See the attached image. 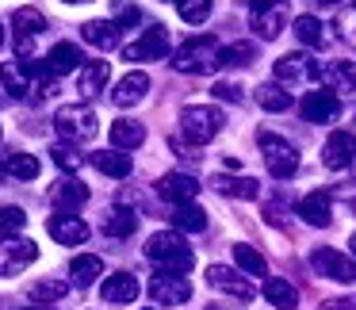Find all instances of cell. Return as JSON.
<instances>
[{"instance_id":"6da1fadb","label":"cell","mask_w":356,"mask_h":310,"mask_svg":"<svg viewBox=\"0 0 356 310\" xmlns=\"http://www.w3.org/2000/svg\"><path fill=\"white\" fill-rule=\"evenodd\" d=\"M146 256H149V261H157L165 272H188L195 264V253L184 245V238L172 234V230L154 234V238L146 241Z\"/></svg>"},{"instance_id":"7a4b0ae2","label":"cell","mask_w":356,"mask_h":310,"mask_svg":"<svg viewBox=\"0 0 356 310\" xmlns=\"http://www.w3.org/2000/svg\"><path fill=\"white\" fill-rule=\"evenodd\" d=\"M172 70L180 73H215L218 70V42L211 35H195L184 47L172 50Z\"/></svg>"},{"instance_id":"3957f363","label":"cell","mask_w":356,"mask_h":310,"mask_svg":"<svg viewBox=\"0 0 356 310\" xmlns=\"http://www.w3.org/2000/svg\"><path fill=\"white\" fill-rule=\"evenodd\" d=\"M226 115L218 108H211V104H188L184 111H180V131H184V138H192L195 146H203V142H211L218 131H222Z\"/></svg>"},{"instance_id":"277c9868","label":"cell","mask_w":356,"mask_h":310,"mask_svg":"<svg viewBox=\"0 0 356 310\" xmlns=\"http://www.w3.org/2000/svg\"><path fill=\"white\" fill-rule=\"evenodd\" d=\"M257 142H261V157H264V165H268L272 177L276 180L295 177V169H299V154H295L291 142L280 138V134H268V131L257 134Z\"/></svg>"},{"instance_id":"5b68a950","label":"cell","mask_w":356,"mask_h":310,"mask_svg":"<svg viewBox=\"0 0 356 310\" xmlns=\"http://www.w3.org/2000/svg\"><path fill=\"white\" fill-rule=\"evenodd\" d=\"M249 24L264 42L280 39L287 24V4L284 0H249Z\"/></svg>"},{"instance_id":"8992f818","label":"cell","mask_w":356,"mask_h":310,"mask_svg":"<svg viewBox=\"0 0 356 310\" xmlns=\"http://www.w3.org/2000/svg\"><path fill=\"white\" fill-rule=\"evenodd\" d=\"M54 131L62 134L65 142H88L96 134V115L85 104H70V108H58L54 115Z\"/></svg>"},{"instance_id":"52a82bcc","label":"cell","mask_w":356,"mask_h":310,"mask_svg":"<svg viewBox=\"0 0 356 310\" xmlns=\"http://www.w3.org/2000/svg\"><path fill=\"white\" fill-rule=\"evenodd\" d=\"M149 299L161 302V307H180V302L192 299V284L184 279V272H157L149 279Z\"/></svg>"},{"instance_id":"ba28073f","label":"cell","mask_w":356,"mask_h":310,"mask_svg":"<svg viewBox=\"0 0 356 310\" xmlns=\"http://www.w3.org/2000/svg\"><path fill=\"white\" fill-rule=\"evenodd\" d=\"M276 81L280 85H310V81H322V65L310 54H284L276 62Z\"/></svg>"},{"instance_id":"9c48e42d","label":"cell","mask_w":356,"mask_h":310,"mask_svg":"<svg viewBox=\"0 0 356 310\" xmlns=\"http://www.w3.org/2000/svg\"><path fill=\"white\" fill-rule=\"evenodd\" d=\"M39 261V245L27 238H4L0 241V276H16V272H24L27 264Z\"/></svg>"},{"instance_id":"30bf717a","label":"cell","mask_w":356,"mask_h":310,"mask_svg":"<svg viewBox=\"0 0 356 310\" xmlns=\"http://www.w3.org/2000/svg\"><path fill=\"white\" fill-rule=\"evenodd\" d=\"M165 54H169V31H165L161 24L149 27V31H142L138 42L123 47V58H127V62H161Z\"/></svg>"},{"instance_id":"8fae6325","label":"cell","mask_w":356,"mask_h":310,"mask_svg":"<svg viewBox=\"0 0 356 310\" xmlns=\"http://www.w3.org/2000/svg\"><path fill=\"white\" fill-rule=\"evenodd\" d=\"M310 264H314L318 276H330L337 284H356V261H348L337 249H314L310 253Z\"/></svg>"},{"instance_id":"7c38bea8","label":"cell","mask_w":356,"mask_h":310,"mask_svg":"<svg viewBox=\"0 0 356 310\" xmlns=\"http://www.w3.org/2000/svg\"><path fill=\"white\" fill-rule=\"evenodd\" d=\"M12 27H16V54L19 58H31V47L42 31H47V16L39 8H19L12 16Z\"/></svg>"},{"instance_id":"4fadbf2b","label":"cell","mask_w":356,"mask_h":310,"mask_svg":"<svg viewBox=\"0 0 356 310\" xmlns=\"http://www.w3.org/2000/svg\"><path fill=\"white\" fill-rule=\"evenodd\" d=\"M353 161H356V134L333 131L330 138H325V146H322V165L333 169V172H345Z\"/></svg>"},{"instance_id":"5bb4252c","label":"cell","mask_w":356,"mask_h":310,"mask_svg":"<svg viewBox=\"0 0 356 310\" xmlns=\"http://www.w3.org/2000/svg\"><path fill=\"white\" fill-rule=\"evenodd\" d=\"M337 111H341V100L333 92H325V88H314V92H307L299 100V115L307 123H333Z\"/></svg>"},{"instance_id":"9a60e30c","label":"cell","mask_w":356,"mask_h":310,"mask_svg":"<svg viewBox=\"0 0 356 310\" xmlns=\"http://www.w3.org/2000/svg\"><path fill=\"white\" fill-rule=\"evenodd\" d=\"M157 192H161V199L169 203H195V195H200V180L188 177V172H169V177L157 180Z\"/></svg>"},{"instance_id":"2e32d148","label":"cell","mask_w":356,"mask_h":310,"mask_svg":"<svg viewBox=\"0 0 356 310\" xmlns=\"http://www.w3.org/2000/svg\"><path fill=\"white\" fill-rule=\"evenodd\" d=\"M207 284L218 287V291H226V295H234V299H241V302L253 299V287H249L234 268H226V264H211V268H207Z\"/></svg>"},{"instance_id":"e0dca14e","label":"cell","mask_w":356,"mask_h":310,"mask_svg":"<svg viewBox=\"0 0 356 310\" xmlns=\"http://www.w3.org/2000/svg\"><path fill=\"white\" fill-rule=\"evenodd\" d=\"M146 92H149V77L142 70H134V73H127V77L111 88V104H115V108H134V104H142V96H146Z\"/></svg>"},{"instance_id":"ac0fdd59","label":"cell","mask_w":356,"mask_h":310,"mask_svg":"<svg viewBox=\"0 0 356 310\" xmlns=\"http://www.w3.org/2000/svg\"><path fill=\"white\" fill-rule=\"evenodd\" d=\"M47 230L58 245H81V241H88V226L77 215H54L47 222Z\"/></svg>"},{"instance_id":"d6986e66","label":"cell","mask_w":356,"mask_h":310,"mask_svg":"<svg viewBox=\"0 0 356 310\" xmlns=\"http://www.w3.org/2000/svg\"><path fill=\"white\" fill-rule=\"evenodd\" d=\"M299 218L307 226H330V218H333V203H330V195L325 192H310V195H302L299 199Z\"/></svg>"},{"instance_id":"ffe728a7","label":"cell","mask_w":356,"mask_h":310,"mask_svg":"<svg viewBox=\"0 0 356 310\" xmlns=\"http://www.w3.org/2000/svg\"><path fill=\"white\" fill-rule=\"evenodd\" d=\"M108 77H111V65L108 62H85V65H81V77H77V92L85 96V100H92V96L104 92Z\"/></svg>"},{"instance_id":"44dd1931","label":"cell","mask_w":356,"mask_h":310,"mask_svg":"<svg viewBox=\"0 0 356 310\" xmlns=\"http://www.w3.org/2000/svg\"><path fill=\"white\" fill-rule=\"evenodd\" d=\"M322 85H330L333 96L356 92V62H330L322 70Z\"/></svg>"},{"instance_id":"7402d4cb","label":"cell","mask_w":356,"mask_h":310,"mask_svg":"<svg viewBox=\"0 0 356 310\" xmlns=\"http://www.w3.org/2000/svg\"><path fill=\"white\" fill-rule=\"evenodd\" d=\"M100 295H104V302H134L138 299V279L131 272H115V276L104 279Z\"/></svg>"},{"instance_id":"603a6c76","label":"cell","mask_w":356,"mask_h":310,"mask_svg":"<svg viewBox=\"0 0 356 310\" xmlns=\"http://www.w3.org/2000/svg\"><path fill=\"white\" fill-rule=\"evenodd\" d=\"M81 65H85V54H81V47H73V42H58L47 54V70L54 73V77L73 73V70H81Z\"/></svg>"},{"instance_id":"cb8c5ba5","label":"cell","mask_w":356,"mask_h":310,"mask_svg":"<svg viewBox=\"0 0 356 310\" xmlns=\"http://www.w3.org/2000/svg\"><path fill=\"white\" fill-rule=\"evenodd\" d=\"M81 39L100 47V50H115L119 47V27L111 24V19H88V24L81 27Z\"/></svg>"},{"instance_id":"d4e9b609","label":"cell","mask_w":356,"mask_h":310,"mask_svg":"<svg viewBox=\"0 0 356 310\" xmlns=\"http://www.w3.org/2000/svg\"><path fill=\"white\" fill-rule=\"evenodd\" d=\"M218 195H234V199H257L261 195V184L253 177H215L211 180Z\"/></svg>"},{"instance_id":"484cf974","label":"cell","mask_w":356,"mask_h":310,"mask_svg":"<svg viewBox=\"0 0 356 310\" xmlns=\"http://www.w3.org/2000/svg\"><path fill=\"white\" fill-rule=\"evenodd\" d=\"M0 85L8 88V96H27V92H35V81H31V73L24 70V62H8V65H0Z\"/></svg>"},{"instance_id":"4316f807","label":"cell","mask_w":356,"mask_h":310,"mask_svg":"<svg viewBox=\"0 0 356 310\" xmlns=\"http://www.w3.org/2000/svg\"><path fill=\"white\" fill-rule=\"evenodd\" d=\"M146 142V127L134 123V119H115L111 123V146L115 149H134Z\"/></svg>"},{"instance_id":"83f0119b","label":"cell","mask_w":356,"mask_h":310,"mask_svg":"<svg viewBox=\"0 0 356 310\" xmlns=\"http://www.w3.org/2000/svg\"><path fill=\"white\" fill-rule=\"evenodd\" d=\"M264 299H268L276 310H295V307H299V291H295L284 276L264 279Z\"/></svg>"},{"instance_id":"f1b7e54d","label":"cell","mask_w":356,"mask_h":310,"mask_svg":"<svg viewBox=\"0 0 356 310\" xmlns=\"http://www.w3.org/2000/svg\"><path fill=\"white\" fill-rule=\"evenodd\" d=\"M70 276L77 287H88V284H96V276H104V261L92 253H81L70 261Z\"/></svg>"},{"instance_id":"f546056e","label":"cell","mask_w":356,"mask_h":310,"mask_svg":"<svg viewBox=\"0 0 356 310\" xmlns=\"http://www.w3.org/2000/svg\"><path fill=\"white\" fill-rule=\"evenodd\" d=\"M134 230H138V215H134V211L115 207V211L104 215V234H108V238H131Z\"/></svg>"},{"instance_id":"4dcf8cb0","label":"cell","mask_w":356,"mask_h":310,"mask_svg":"<svg viewBox=\"0 0 356 310\" xmlns=\"http://www.w3.org/2000/svg\"><path fill=\"white\" fill-rule=\"evenodd\" d=\"M50 199H54L58 207H65V211H77L81 203H88V188L77 184V180H62V184L50 188Z\"/></svg>"},{"instance_id":"1f68e13d","label":"cell","mask_w":356,"mask_h":310,"mask_svg":"<svg viewBox=\"0 0 356 310\" xmlns=\"http://www.w3.org/2000/svg\"><path fill=\"white\" fill-rule=\"evenodd\" d=\"M92 165L104 172V177H115V180L131 177V169H134L131 157H127V154H111V149H100V154H92Z\"/></svg>"},{"instance_id":"d6a6232c","label":"cell","mask_w":356,"mask_h":310,"mask_svg":"<svg viewBox=\"0 0 356 310\" xmlns=\"http://www.w3.org/2000/svg\"><path fill=\"white\" fill-rule=\"evenodd\" d=\"M172 226L184 234H200L203 226H207V211L195 207V203H180L177 211H172Z\"/></svg>"},{"instance_id":"836d02e7","label":"cell","mask_w":356,"mask_h":310,"mask_svg":"<svg viewBox=\"0 0 356 310\" xmlns=\"http://www.w3.org/2000/svg\"><path fill=\"white\" fill-rule=\"evenodd\" d=\"M257 104L264 111H287L291 108V92H284V85H261L257 88Z\"/></svg>"},{"instance_id":"e575fe53","label":"cell","mask_w":356,"mask_h":310,"mask_svg":"<svg viewBox=\"0 0 356 310\" xmlns=\"http://www.w3.org/2000/svg\"><path fill=\"white\" fill-rule=\"evenodd\" d=\"M4 172H12L16 180H35V177H39V157H31V154H8Z\"/></svg>"},{"instance_id":"d590c367","label":"cell","mask_w":356,"mask_h":310,"mask_svg":"<svg viewBox=\"0 0 356 310\" xmlns=\"http://www.w3.org/2000/svg\"><path fill=\"white\" fill-rule=\"evenodd\" d=\"M253 62H257L253 42H234V47L218 50V65H253Z\"/></svg>"},{"instance_id":"8d00e7d4","label":"cell","mask_w":356,"mask_h":310,"mask_svg":"<svg viewBox=\"0 0 356 310\" xmlns=\"http://www.w3.org/2000/svg\"><path fill=\"white\" fill-rule=\"evenodd\" d=\"M70 291V284H65V279H39V284H31V299L35 302H42V307H47V302H54V299H62V295Z\"/></svg>"},{"instance_id":"74e56055","label":"cell","mask_w":356,"mask_h":310,"mask_svg":"<svg viewBox=\"0 0 356 310\" xmlns=\"http://www.w3.org/2000/svg\"><path fill=\"white\" fill-rule=\"evenodd\" d=\"M234 249V261L241 264V268L249 272V276H264V256L257 253L253 245H245V241H238V245H230Z\"/></svg>"},{"instance_id":"f35d334b","label":"cell","mask_w":356,"mask_h":310,"mask_svg":"<svg viewBox=\"0 0 356 310\" xmlns=\"http://www.w3.org/2000/svg\"><path fill=\"white\" fill-rule=\"evenodd\" d=\"M50 157H54V165H58L62 172H70V177H73V172H81V165H85V157L73 149V142H62V146H54V149H50Z\"/></svg>"},{"instance_id":"ab89813d","label":"cell","mask_w":356,"mask_h":310,"mask_svg":"<svg viewBox=\"0 0 356 310\" xmlns=\"http://www.w3.org/2000/svg\"><path fill=\"white\" fill-rule=\"evenodd\" d=\"M295 39L302 42V47H322V24H318L314 16H299L295 19Z\"/></svg>"},{"instance_id":"60d3db41","label":"cell","mask_w":356,"mask_h":310,"mask_svg":"<svg viewBox=\"0 0 356 310\" xmlns=\"http://www.w3.org/2000/svg\"><path fill=\"white\" fill-rule=\"evenodd\" d=\"M177 12L184 24H203L211 16V0H177Z\"/></svg>"},{"instance_id":"b9f144b4","label":"cell","mask_w":356,"mask_h":310,"mask_svg":"<svg viewBox=\"0 0 356 310\" xmlns=\"http://www.w3.org/2000/svg\"><path fill=\"white\" fill-rule=\"evenodd\" d=\"M27 226V215L24 207H0V234L8 238V234H19Z\"/></svg>"},{"instance_id":"7bdbcfd3","label":"cell","mask_w":356,"mask_h":310,"mask_svg":"<svg viewBox=\"0 0 356 310\" xmlns=\"http://www.w3.org/2000/svg\"><path fill=\"white\" fill-rule=\"evenodd\" d=\"M138 19H142V12H138V8H131V4H119V16L111 19V24H115L119 31H123V27H134Z\"/></svg>"},{"instance_id":"ee69618b","label":"cell","mask_w":356,"mask_h":310,"mask_svg":"<svg viewBox=\"0 0 356 310\" xmlns=\"http://www.w3.org/2000/svg\"><path fill=\"white\" fill-rule=\"evenodd\" d=\"M211 92H215L218 100H226V104H238V100H241V88H238V85H230V81H218V85L211 88Z\"/></svg>"},{"instance_id":"f6af8a7d","label":"cell","mask_w":356,"mask_h":310,"mask_svg":"<svg viewBox=\"0 0 356 310\" xmlns=\"http://www.w3.org/2000/svg\"><path fill=\"white\" fill-rule=\"evenodd\" d=\"M322 310H356V299H333V302H325Z\"/></svg>"},{"instance_id":"bcb514c9","label":"cell","mask_w":356,"mask_h":310,"mask_svg":"<svg viewBox=\"0 0 356 310\" xmlns=\"http://www.w3.org/2000/svg\"><path fill=\"white\" fill-rule=\"evenodd\" d=\"M27 310H50V307H42V302H39V307H27Z\"/></svg>"},{"instance_id":"7dc6e473","label":"cell","mask_w":356,"mask_h":310,"mask_svg":"<svg viewBox=\"0 0 356 310\" xmlns=\"http://www.w3.org/2000/svg\"><path fill=\"white\" fill-rule=\"evenodd\" d=\"M348 245H353V253H356V234H353V241H348Z\"/></svg>"},{"instance_id":"c3c4849f","label":"cell","mask_w":356,"mask_h":310,"mask_svg":"<svg viewBox=\"0 0 356 310\" xmlns=\"http://www.w3.org/2000/svg\"><path fill=\"white\" fill-rule=\"evenodd\" d=\"M318 4H337V0H318Z\"/></svg>"},{"instance_id":"681fc988","label":"cell","mask_w":356,"mask_h":310,"mask_svg":"<svg viewBox=\"0 0 356 310\" xmlns=\"http://www.w3.org/2000/svg\"><path fill=\"white\" fill-rule=\"evenodd\" d=\"M0 47H4V27H0Z\"/></svg>"},{"instance_id":"f907efd6","label":"cell","mask_w":356,"mask_h":310,"mask_svg":"<svg viewBox=\"0 0 356 310\" xmlns=\"http://www.w3.org/2000/svg\"><path fill=\"white\" fill-rule=\"evenodd\" d=\"M65 4H85V0H65Z\"/></svg>"},{"instance_id":"816d5d0a","label":"cell","mask_w":356,"mask_h":310,"mask_svg":"<svg viewBox=\"0 0 356 310\" xmlns=\"http://www.w3.org/2000/svg\"><path fill=\"white\" fill-rule=\"evenodd\" d=\"M0 180H4V165H0Z\"/></svg>"},{"instance_id":"f5cc1de1","label":"cell","mask_w":356,"mask_h":310,"mask_svg":"<svg viewBox=\"0 0 356 310\" xmlns=\"http://www.w3.org/2000/svg\"><path fill=\"white\" fill-rule=\"evenodd\" d=\"M0 310H4V302H0Z\"/></svg>"},{"instance_id":"db71d44e","label":"cell","mask_w":356,"mask_h":310,"mask_svg":"<svg viewBox=\"0 0 356 310\" xmlns=\"http://www.w3.org/2000/svg\"><path fill=\"white\" fill-rule=\"evenodd\" d=\"M353 207H356V203H353Z\"/></svg>"}]
</instances>
